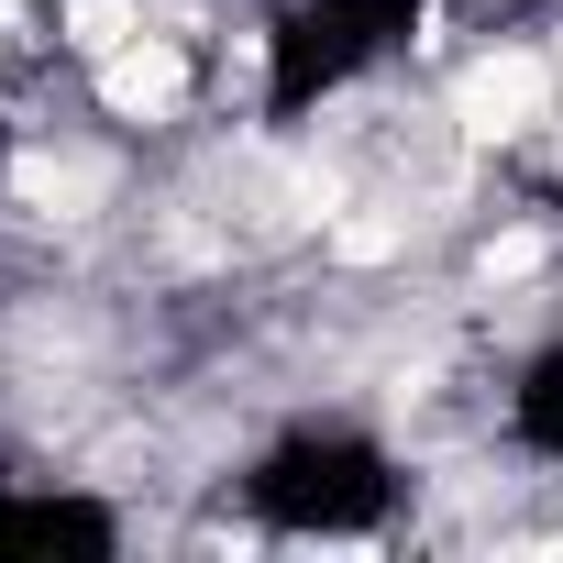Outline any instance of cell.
<instances>
[{
  "mask_svg": "<svg viewBox=\"0 0 563 563\" xmlns=\"http://www.w3.org/2000/svg\"><path fill=\"white\" fill-rule=\"evenodd\" d=\"M431 0H288L265 23V122H299L343 89H365L398 45H420Z\"/></svg>",
  "mask_w": 563,
  "mask_h": 563,
  "instance_id": "6da1fadb",
  "label": "cell"
},
{
  "mask_svg": "<svg viewBox=\"0 0 563 563\" xmlns=\"http://www.w3.org/2000/svg\"><path fill=\"white\" fill-rule=\"evenodd\" d=\"M243 497H254L265 530H332V541H343V530H376V519L398 508V464H387L365 431L310 420V431L276 442V453H254Z\"/></svg>",
  "mask_w": 563,
  "mask_h": 563,
  "instance_id": "7a4b0ae2",
  "label": "cell"
},
{
  "mask_svg": "<svg viewBox=\"0 0 563 563\" xmlns=\"http://www.w3.org/2000/svg\"><path fill=\"white\" fill-rule=\"evenodd\" d=\"M508 442L530 453V464H563V343H541L530 365H519V387H508Z\"/></svg>",
  "mask_w": 563,
  "mask_h": 563,
  "instance_id": "3957f363",
  "label": "cell"
},
{
  "mask_svg": "<svg viewBox=\"0 0 563 563\" xmlns=\"http://www.w3.org/2000/svg\"><path fill=\"white\" fill-rule=\"evenodd\" d=\"M12 144H23V133H12V100H0V166H12Z\"/></svg>",
  "mask_w": 563,
  "mask_h": 563,
  "instance_id": "277c9868",
  "label": "cell"
}]
</instances>
